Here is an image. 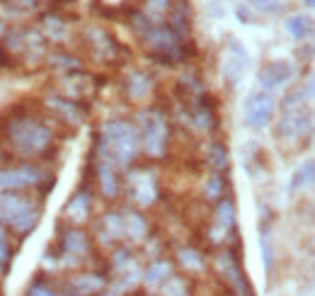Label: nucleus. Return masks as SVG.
<instances>
[{
    "mask_svg": "<svg viewBox=\"0 0 315 296\" xmlns=\"http://www.w3.org/2000/svg\"><path fill=\"white\" fill-rule=\"evenodd\" d=\"M213 163H216L218 167L228 165V153H226V148L223 146H213Z\"/></svg>",
    "mask_w": 315,
    "mask_h": 296,
    "instance_id": "1a4fd4ad",
    "label": "nucleus"
},
{
    "mask_svg": "<svg viewBox=\"0 0 315 296\" xmlns=\"http://www.w3.org/2000/svg\"><path fill=\"white\" fill-rule=\"evenodd\" d=\"M167 269L170 267H167L165 262H158V265H153V267L148 269V279L150 282H160L163 277H167Z\"/></svg>",
    "mask_w": 315,
    "mask_h": 296,
    "instance_id": "6e6552de",
    "label": "nucleus"
},
{
    "mask_svg": "<svg viewBox=\"0 0 315 296\" xmlns=\"http://www.w3.org/2000/svg\"><path fill=\"white\" fill-rule=\"evenodd\" d=\"M153 3H155V8H160V10H163V8H165V5H167V3H170V0H153Z\"/></svg>",
    "mask_w": 315,
    "mask_h": 296,
    "instance_id": "9d476101",
    "label": "nucleus"
},
{
    "mask_svg": "<svg viewBox=\"0 0 315 296\" xmlns=\"http://www.w3.org/2000/svg\"><path fill=\"white\" fill-rule=\"evenodd\" d=\"M252 8H257L260 12H267V15H277L286 8V0H250Z\"/></svg>",
    "mask_w": 315,
    "mask_h": 296,
    "instance_id": "423d86ee",
    "label": "nucleus"
},
{
    "mask_svg": "<svg viewBox=\"0 0 315 296\" xmlns=\"http://www.w3.org/2000/svg\"><path fill=\"white\" fill-rule=\"evenodd\" d=\"M231 54L226 58V66H223V73L226 78L231 80V83H238V78L242 75V71L248 68V54H245V49L240 47V41H231Z\"/></svg>",
    "mask_w": 315,
    "mask_h": 296,
    "instance_id": "7ed1b4c3",
    "label": "nucleus"
},
{
    "mask_svg": "<svg viewBox=\"0 0 315 296\" xmlns=\"http://www.w3.org/2000/svg\"><path fill=\"white\" fill-rule=\"evenodd\" d=\"M291 75H294V68L286 64V61H274V64L264 66L260 71V83L269 90H274L279 85H284L291 80Z\"/></svg>",
    "mask_w": 315,
    "mask_h": 296,
    "instance_id": "f03ea898",
    "label": "nucleus"
},
{
    "mask_svg": "<svg viewBox=\"0 0 315 296\" xmlns=\"http://www.w3.org/2000/svg\"><path fill=\"white\" fill-rule=\"evenodd\" d=\"M272 114H274V102H272V97L267 93H255V95H250V100L245 102L248 124L255 126V129L264 126L272 119Z\"/></svg>",
    "mask_w": 315,
    "mask_h": 296,
    "instance_id": "f257e3e1",
    "label": "nucleus"
},
{
    "mask_svg": "<svg viewBox=\"0 0 315 296\" xmlns=\"http://www.w3.org/2000/svg\"><path fill=\"white\" fill-rule=\"evenodd\" d=\"M286 32L288 34H294L296 39H303L310 32V19L308 17H303V15H294V17H288L286 19Z\"/></svg>",
    "mask_w": 315,
    "mask_h": 296,
    "instance_id": "39448f33",
    "label": "nucleus"
},
{
    "mask_svg": "<svg viewBox=\"0 0 315 296\" xmlns=\"http://www.w3.org/2000/svg\"><path fill=\"white\" fill-rule=\"evenodd\" d=\"M279 131L284 134V136H296L303 131V110H288L284 114V119H281V126Z\"/></svg>",
    "mask_w": 315,
    "mask_h": 296,
    "instance_id": "20e7f679",
    "label": "nucleus"
},
{
    "mask_svg": "<svg viewBox=\"0 0 315 296\" xmlns=\"http://www.w3.org/2000/svg\"><path fill=\"white\" fill-rule=\"evenodd\" d=\"M310 180H313V163H306V170L301 167V170L296 173V177H294V189L301 187V185H308Z\"/></svg>",
    "mask_w": 315,
    "mask_h": 296,
    "instance_id": "0eeeda50",
    "label": "nucleus"
},
{
    "mask_svg": "<svg viewBox=\"0 0 315 296\" xmlns=\"http://www.w3.org/2000/svg\"><path fill=\"white\" fill-rule=\"evenodd\" d=\"M306 3H308V5H313V3H315V0H306Z\"/></svg>",
    "mask_w": 315,
    "mask_h": 296,
    "instance_id": "9b49d317",
    "label": "nucleus"
}]
</instances>
